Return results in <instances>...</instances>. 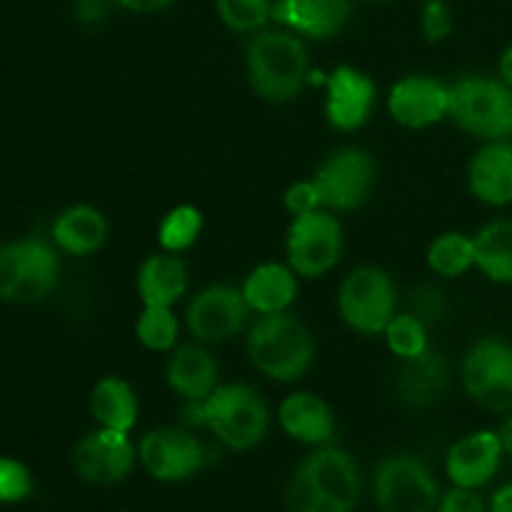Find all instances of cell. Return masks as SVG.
Returning <instances> with one entry per match:
<instances>
[{
	"label": "cell",
	"instance_id": "1",
	"mask_svg": "<svg viewBox=\"0 0 512 512\" xmlns=\"http://www.w3.org/2000/svg\"><path fill=\"white\" fill-rule=\"evenodd\" d=\"M183 423L213 430L225 448L248 453L268 435L270 413L258 390L245 383H230L218 385L198 403H188Z\"/></svg>",
	"mask_w": 512,
	"mask_h": 512
},
{
	"label": "cell",
	"instance_id": "2",
	"mask_svg": "<svg viewBox=\"0 0 512 512\" xmlns=\"http://www.w3.org/2000/svg\"><path fill=\"white\" fill-rule=\"evenodd\" d=\"M245 63L250 85L268 103H288L308 83V50L293 30H260L250 40Z\"/></svg>",
	"mask_w": 512,
	"mask_h": 512
},
{
	"label": "cell",
	"instance_id": "3",
	"mask_svg": "<svg viewBox=\"0 0 512 512\" xmlns=\"http://www.w3.org/2000/svg\"><path fill=\"white\" fill-rule=\"evenodd\" d=\"M248 355L270 380L293 383L303 378L315 358V340L298 318L285 313L260 315L248 333Z\"/></svg>",
	"mask_w": 512,
	"mask_h": 512
},
{
	"label": "cell",
	"instance_id": "4",
	"mask_svg": "<svg viewBox=\"0 0 512 512\" xmlns=\"http://www.w3.org/2000/svg\"><path fill=\"white\" fill-rule=\"evenodd\" d=\"M450 118L460 130L493 140L512 138V88L500 78L468 75L450 85Z\"/></svg>",
	"mask_w": 512,
	"mask_h": 512
},
{
	"label": "cell",
	"instance_id": "5",
	"mask_svg": "<svg viewBox=\"0 0 512 512\" xmlns=\"http://www.w3.org/2000/svg\"><path fill=\"white\" fill-rule=\"evenodd\" d=\"M58 255L45 240L25 238L0 248V298L38 303L58 285Z\"/></svg>",
	"mask_w": 512,
	"mask_h": 512
},
{
	"label": "cell",
	"instance_id": "6",
	"mask_svg": "<svg viewBox=\"0 0 512 512\" xmlns=\"http://www.w3.org/2000/svg\"><path fill=\"white\" fill-rule=\"evenodd\" d=\"M373 498L380 512H435L440 488L423 460L390 455L373 475Z\"/></svg>",
	"mask_w": 512,
	"mask_h": 512
},
{
	"label": "cell",
	"instance_id": "7",
	"mask_svg": "<svg viewBox=\"0 0 512 512\" xmlns=\"http://www.w3.org/2000/svg\"><path fill=\"white\" fill-rule=\"evenodd\" d=\"M395 285L385 270L365 265L343 280L338 293L340 318L363 335L385 333L395 318Z\"/></svg>",
	"mask_w": 512,
	"mask_h": 512
},
{
	"label": "cell",
	"instance_id": "8",
	"mask_svg": "<svg viewBox=\"0 0 512 512\" xmlns=\"http://www.w3.org/2000/svg\"><path fill=\"white\" fill-rule=\"evenodd\" d=\"M463 388L480 408L512 413V345L503 338H483L463 360Z\"/></svg>",
	"mask_w": 512,
	"mask_h": 512
},
{
	"label": "cell",
	"instance_id": "9",
	"mask_svg": "<svg viewBox=\"0 0 512 512\" xmlns=\"http://www.w3.org/2000/svg\"><path fill=\"white\" fill-rule=\"evenodd\" d=\"M343 253V225L325 210L295 215L288 230V265L300 278H323Z\"/></svg>",
	"mask_w": 512,
	"mask_h": 512
},
{
	"label": "cell",
	"instance_id": "10",
	"mask_svg": "<svg viewBox=\"0 0 512 512\" xmlns=\"http://www.w3.org/2000/svg\"><path fill=\"white\" fill-rule=\"evenodd\" d=\"M313 180L318 185L323 208L355 210L368 200L370 190H373V158L365 150L343 148L320 165Z\"/></svg>",
	"mask_w": 512,
	"mask_h": 512
},
{
	"label": "cell",
	"instance_id": "11",
	"mask_svg": "<svg viewBox=\"0 0 512 512\" xmlns=\"http://www.w3.org/2000/svg\"><path fill=\"white\" fill-rule=\"evenodd\" d=\"M320 500L333 512H353L360 500V473L353 455L333 445H320L298 465Z\"/></svg>",
	"mask_w": 512,
	"mask_h": 512
},
{
	"label": "cell",
	"instance_id": "12",
	"mask_svg": "<svg viewBox=\"0 0 512 512\" xmlns=\"http://www.w3.org/2000/svg\"><path fill=\"white\" fill-rule=\"evenodd\" d=\"M138 460L150 478L160 483H183L205 465V450L180 428L150 430L138 445Z\"/></svg>",
	"mask_w": 512,
	"mask_h": 512
},
{
	"label": "cell",
	"instance_id": "13",
	"mask_svg": "<svg viewBox=\"0 0 512 512\" xmlns=\"http://www.w3.org/2000/svg\"><path fill=\"white\" fill-rule=\"evenodd\" d=\"M138 460L130 433L100 428L88 433L73 450L75 473L90 485H115L128 478Z\"/></svg>",
	"mask_w": 512,
	"mask_h": 512
},
{
	"label": "cell",
	"instance_id": "14",
	"mask_svg": "<svg viewBox=\"0 0 512 512\" xmlns=\"http://www.w3.org/2000/svg\"><path fill=\"white\" fill-rule=\"evenodd\" d=\"M248 313L243 290L233 285H210L188 305V328L203 343H225L245 328Z\"/></svg>",
	"mask_w": 512,
	"mask_h": 512
},
{
	"label": "cell",
	"instance_id": "15",
	"mask_svg": "<svg viewBox=\"0 0 512 512\" xmlns=\"http://www.w3.org/2000/svg\"><path fill=\"white\" fill-rule=\"evenodd\" d=\"M388 110L403 128H430L450 118V85L430 75H408L390 90Z\"/></svg>",
	"mask_w": 512,
	"mask_h": 512
},
{
	"label": "cell",
	"instance_id": "16",
	"mask_svg": "<svg viewBox=\"0 0 512 512\" xmlns=\"http://www.w3.org/2000/svg\"><path fill=\"white\" fill-rule=\"evenodd\" d=\"M328 98H325V115L335 130L353 133L368 123L375 105V83L370 75L340 65L328 78Z\"/></svg>",
	"mask_w": 512,
	"mask_h": 512
},
{
	"label": "cell",
	"instance_id": "17",
	"mask_svg": "<svg viewBox=\"0 0 512 512\" xmlns=\"http://www.w3.org/2000/svg\"><path fill=\"white\" fill-rule=\"evenodd\" d=\"M503 440L493 430H478L460 438L445 458V470L453 485L460 488H483L498 475L503 460Z\"/></svg>",
	"mask_w": 512,
	"mask_h": 512
},
{
	"label": "cell",
	"instance_id": "18",
	"mask_svg": "<svg viewBox=\"0 0 512 512\" xmlns=\"http://www.w3.org/2000/svg\"><path fill=\"white\" fill-rule=\"evenodd\" d=\"M273 20L308 38H333L350 20V0H278Z\"/></svg>",
	"mask_w": 512,
	"mask_h": 512
},
{
	"label": "cell",
	"instance_id": "19",
	"mask_svg": "<svg viewBox=\"0 0 512 512\" xmlns=\"http://www.w3.org/2000/svg\"><path fill=\"white\" fill-rule=\"evenodd\" d=\"M470 193L485 205L503 208L512 203V143L493 140L478 150L468 168Z\"/></svg>",
	"mask_w": 512,
	"mask_h": 512
},
{
	"label": "cell",
	"instance_id": "20",
	"mask_svg": "<svg viewBox=\"0 0 512 512\" xmlns=\"http://www.w3.org/2000/svg\"><path fill=\"white\" fill-rule=\"evenodd\" d=\"M398 378H395V390L398 398L410 408H425L435 400L443 398L448 390L450 370L443 355L438 350L428 348L423 355L410 360H400Z\"/></svg>",
	"mask_w": 512,
	"mask_h": 512
},
{
	"label": "cell",
	"instance_id": "21",
	"mask_svg": "<svg viewBox=\"0 0 512 512\" xmlns=\"http://www.w3.org/2000/svg\"><path fill=\"white\" fill-rule=\"evenodd\" d=\"M280 428L305 445H330L335 435L333 410L313 393H293L280 403Z\"/></svg>",
	"mask_w": 512,
	"mask_h": 512
},
{
	"label": "cell",
	"instance_id": "22",
	"mask_svg": "<svg viewBox=\"0 0 512 512\" xmlns=\"http://www.w3.org/2000/svg\"><path fill=\"white\" fill-rule=\"evenodd\" d=\"M165 380L180 398L198 403L218 388V363L200 345H183L170 355Z\"/></svg>",
	"mask_w": 512,
	"mask_h": 512
},
{
	"label": "cell",
	"instance_id": "23",
	"mask_svg": "<svg viewBox=\"0 0 512 512\" xmlns=\"http://www.w3.org/2000/svg\"><path fill=\"white\" fill-rule=\"evenodd\" d=\"M245 303L258 315L285 313L298 298V275L290 265L263 263L245 278Z\"/></svg>",
	"mask_w": 512,
	"mask_h": 512
},
{
	"label": "cell",
	"instance_id": "24",
	"mask_svg": "<svg viewBox=\"0 0 512 512\" xmlns=\"http://www.w3.org/2000/svg\"><path fill=\"white\" fill-rule=\"evenodd\" d=\"M188 288V270L178 258V253L150 255L143 260L138 270V295L143 305H160V308H173L183 298Z\"/></svg>",
	"mask_w": 512,
	"mask_h": 512
},
{
	"label": "cell",
	"instance_id": "25",
	"mask_svg": "<svg viewBox=\"0 0 512 512\" xmlns=\"http://www.w3.org/2000/svg\"><path fill=\"white\" fill-rule=\"evenodd\" d=\"M108 238V220L90 205H73L53 223V240L70 255H90L103 248Z\"/></svg>",
	"mask_w": 512,
	"mask_h": 512
},
{
	"label": "cell",
	"instance_id": "26",
	"mask_svg": "<svg viewBox=\"0 0 512 512\" xmlns=\"http://www.w3.org/2000/svg\"><path fill=\"white\" fill-rule=\"evenodd\" d=\"M90 413L100 428L130 433L138 423V398L123 378H103L90 393Z\"/></svg>",
	"mask_w": 512,
	"mask_h": 512
},
{
	"label": "cell",
	"instance_id": "27",
	"mask_svg": "<svg viewBox=\"0 0 512 512\" xmlns=\"http://www.w3.org/2000/svg\"><path fill=\"white\" fill-rule=\"evenodd\" d=\"M475 268L493 283L512 285V220L498 218L475 235Z\"/></svg>",
	"mask_w": 512,
	"mask_h": 512
},
{
	"label": "cell",
	"instance_id": "28",
	"mask_svg": "<svg viewBox=\"0 0 512 512\" xmlns=\"http://www.w3.org/2000/svg\"><path fill=\"white\" fill-rule=\"evenodd\" d=\"M428 265L440 278H460L475 268V238L455 230L438 235L428 248Z\"/></svg>",
	"mask_w": 512,
	"mask_h": 512
},
{
	"label": "cell",
	"instance_id": "29",
	"mask_svg": "<svg viewBox=\"0 0 512 512\" xmlns=\"http://www.w3.org/2000/svg\"><path fill=\"white\" fill-rule=\"evenodd\" d=\"M180 325L173 315V308H160V305H143V313L138 315L135 323V335L140 345L153 353H165L173 350L178 343Z\"/></svg>",
	"mask_w": 512,
	"mask_h": 512
},
{
	"label": "cell",
	"instance_id": "30",
	"mask_svg": "<svg viewBox=\"0 0 512 512\" xmlns=\"http://www.w3.org/2000/svg\"><path fill=\"white\" fill-rule=\"evenodd\" d=\"M203 230V215L193 205H178L170 210L158 225V240L160 248L168 253H183L188 250L195 240L200 238Z\"/></svg>",
	"mask_w": 512,
	"mask_h": 512
},
{
	"label": "cell",
	"instance_id": "31",
	"mask_svg": "<svg viewBox=\"0 0 512 512\" xmlns=\"http://www.w3.org/2000/svg\"><path fill=\"white\" fill-rule=\"evenodd\" d=\"M385 340H388L390 353L398 355L400 360H410L423 355L428 345V323L413 313L395 315L385 328Z\"/></svg>",
	"mask_w": 512,
	"mask_h": 512
},
{
	"label": "cell",
	"instance_id": "32",
	"mask_svg": "<svg viewBox=\"0 0 512 512\" xmlns=\"http://www.w3.org/2000/svg\"><path fill=\"white\" fill-rule=\"evenodd\" d=\"M273 0H215L218 18L235 33H260L273 20Z\"/></svg>",
	"mask_w": 512,
	"mask_h": 512
},
{
	"label": "cell",
	"instance_id": "33",
	"mask_svg": "<svg viewBox=\"0 0 512 512\" xmlns=\"http://www.w3.org/2000/svg\"><path fill=\"white\" fill-rule=\"evenodd\" d=\"M33 490L28 468L13 458H0V503H20Z\"/></svg>",
	"mask_w": 512,
	"mask_h": 512
},
{
	"label": "cell",
	"instance_id": "34",
	"mask_svg": "<svg viewBox=\"0 0 512 512\" xmlns=\"http://www.w3.org/2000/svg\"><path fill=\"white\" fill-rule=\"evenodd\" d=\"M420 28L428 43H443L453 33V10L445 0H425L420 10Z\"/></svg>",
	"mask_w": 512,
	"mask_h": 512
},
{
	"label": "cell",
	"instance_id": "35",
	"mask_svg": "<svg viewBox=\"0 0 512 512\" xmlns=\"http://www.w3.org/2000/svg\"><path fill=\"white\" fill-rule=\"evenodd\" d=\"M285 208L295 215L313 213V210H323V200H320L318 185L315 180H300V183H293L283 195Z\"/></svg>",
	"mask_w": 512,
	"mask_h": 512
},
{
	"label": "cell",
	"instance_id": "36",
	"mask_svg": "<svg viewBox=\"0 0 512 512\" xmlns=\"http://www.w3.org/2000/svg\"><path fill=\"white\" fill-rule=\"evenodd\" d=\"M410 313L418 315L423 323H433V320H438L440 315L445 313L443 293H440L438 288H433V285H423V288H418L413 295V310H410Z\"/></svg>",
	"mask_w": 512,
	"mask_h": 512
},
{
	"label": "cell",
	"instance_id": "37",
	"mask_svg": "<svg viewBox=\"0 0 512 512\" xmlns=\"http://www.w3.org/2000/svg\"><path fill=\"white\" fill-rule=\"evenodd\" d=\"M438 512H488V508H485V503H483V498L478 495V490L460 488V485H455L453 490H448V493L440 498Z\"/></svg>",
	"mask_w": 512,
	"mask_h": 512
},
{
	"label": "cell",
	"instance_id": "38",
	"mask_svg": "<svg viewBox=\"0 0 512 512\" xmlns=\"http://www.w3.org/2000/svg\"><path fill=\"white\" fill-rule=\"evenodd\" d=\"M110 0H75V13L83 23H100L108 15Z\"/></svg>",
	"mask_w": 512,
	"mask_h": 512
},
{
	"label": "cell",
	"instance_id": "39",
	"mask_svg": "<svg viewBox=\"0 0 512 512\" xmlns=\"http://www.w3.org/2000/svg\"><path fill=\"white\" fill-rule=\"evenodd\" d=\"M115 3L133 10V13H158V10H165L168 5H173L175 0H115Z\"/></svg>",
	"mask_w": 512,
	"mask_h": 512
},
{
	"label": "cell",
	"instance_id": "40",
	"mask_svg": "<svg viewBox=\"0 0 512 512\" xmlns=\"http://www.w3.org/2000/svg\"><path fill=\"white\" fill-rule=\"evenodd\" d=\"M490 512H512V483L503 485L490 500Z\"/></svg>",
	"mask_w": 512,
	"mask_h": 512
},
{
	"label": "cell",
	"instance_id": "41",
	"mask_svg": "<svg viewBox=\"0 0 512 512\" xmlns=\"http://www.w3.org/2000/svg\"><path fill=\"white\" fill-rule=\"evenodd\" d=\"M500 80L512 88V45H508L505 53L500 55Z\"/></svg>",
	"mask_w": 512,
	"mask_h": 512
},
{
	"label": "cell",
	"instance_id": "42",
	"mask_svg": "<svg viewBox=\"0 0 512 512\" xmlns=\"http://www.w3.org/2000/svg\"><path fill=\"white\" fill-rule=\"evenodd\" d=\"M500 440H503V450L512 458V413L503 423V428H500Z\"/></svg>",
	"mask_w": 512,
	"mask_h": 512
}]
</instances>
